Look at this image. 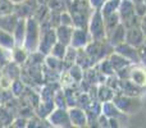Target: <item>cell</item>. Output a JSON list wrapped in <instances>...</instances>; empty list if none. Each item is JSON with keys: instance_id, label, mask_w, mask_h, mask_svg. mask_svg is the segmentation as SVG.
Returning <instances> with one entry per match:
<instances>
[{"instance_id": "obj_1", "label": "cell", "mask_w": 146, "mask_h": 128, "mask_svg": "<svg viewBox=\"0 0 146 128\" xmlns=\"http://www.w3.org/2000/svg\"><path fill=\"white\" fill-rule=\"evenodd\" d=\"M68 10L73 18V26L74 27L87 28L88 21H90V17L94 12L88 0H72Z\"/></svg>"}, {"instance_id": "obj_2", "label": "cell", "mask_w": 146, "mask_h": 128, "mask_svg": "<svg viewBox=\"0 0 146 128\" xmlns=\"http://www.w3.org/2000/svg\"><path fill=\"white\" fill-rule=\"evenodd\" d=\"M40 36H41L40 22H38L33 15L32 17H28L27 18V27H26V36H25V44H23V48H25L30 54L37 51L38 42H40Z\"/></svg>"}, {"instance_id": "obj_3", "label": "cell", "mask_w": 146, "mask_h": 128, "mask_svg": "<svg viewBox=\"0 0 146 128\" xmlns=\"http://www.w3.org/2000/svg\"><path fill=\"white\" fill-rule=\"evenodd\" d=\"M87 30L91 35L94 41H104L106 40V28H105V19L101 14L100 9H95L92 12L88 21Z\"/></svg>"}, {"instance_id": "obj_4", "label": "cell", "mask_w": 146, "mask_h": 128, "mask_svg": "<svg viewBox=\"0 0 146 128\" xmlns=\"http://www.w3.org/2000/svg\"><path fill=\"white\" fill-rule=\"evenodd\" d=\"M113 101L118 109L124 113L126 115L128 114H133L136 111L140 110L141 108V101L137 96H129V95H126V94H122V92H115L113 97Z\"/></svg>"}, {"instance_id": "obj_5", "label": "cell", "mask_w": 146, "mask_h": 128, "mask_svg": "<svg viewBox=\"0 0 146 128\" xmlns=\"http://www.w3.org/2000/svg\"><path fill=\"white\" fill-rule=\"evenodd\" d=\"M51 127L68 128L72 127L71 118H69L68 108H55L45 119Z\"/></svg>"}, {"instance_id": "obj_6", "label": "cell", "mask_w": 146, "mask_h": 128, "mask_svg": "<svg viewBox=\"0 0 146 128\" xmlns=\"http://www.w3.org/2000/svg\"><path fill=\"white\" fill-rule=\"evenodd\" d=\"M56 41L58 40H56L55 28H44V30L41 28V36L37 51H40L42 55H49Z\"/></svg>"}, {"instance_id": "obj_7", "label": "cell", "mask_w": 146, "mask_h": 128, "mask_svg": "<svg viewBox=\"0 0 146 128\" xmlns=\"http://www.w3.org/2000/svg\"><path fill=\"white\" fill-rule=\"evenodd\" d=\"M114 51H117V53H119L121 55H123L124 58L128 59V60L133 64H139L142 62L141 54H140L139 49L129 45V44H127L126 41L119 44V45H117L115 48H114Z\"/></svg>"}, {"instance_id": "obj_8", "label": "cell", "mask_w": 146, "mask_h": 128, "mask_svg": "<svg viewBox=\"0 0 146 128\" xmlns=\"http://www.w3.org/2000/svg\"><path fill=\"white\" fill-rule=\"evenodd\" d=\"M92 41L91 35L88 32L87 28H78L74 27L73 30V35H72V40H71V46L76 49H83Z\"/></svg>"}, {"instance_id": "obj_9", "label": "cell", "mask_w": 146, "mask_h": 128, "mask_svg": "<svg viewBox=\"0 0 146 128\" xmlns=\"http://www.w3.org/2000/svg\"><path fill=\"white\" fill-rule=\"evenodd\" d=\"M144 41H145V35L140 26L126 28V42L127 44L140 49L142 46V44H144Z\"/></svg>"}, {"instance_id": "obj_10", "label": "cell", "mask_w": 146, "mask_h": 128, "mask_svg": "<svg viewBox=\"0 0 146 128\" xmlns=\"http://www.w3.org/2000/svg\"><path fill=\"white\" fill-rule=\"evenodd\" d=\"M69 118H71L72 127H86L88 126V119L87 113L85 109L80 108V106H71L68 108Z\"/></svg>"}, {"instance_id": "obj_11", "label": "cell", "mask_w": 146, "mask_h": 128, "mask_svg": "<svg viewBox=\"0 0 146 128\" xmlns=\"http://www.w3.org/2000/svg\"><path fill=\"white\" fill-rule=\"evenodd\" d=\"M128 80L132 81L135 85H137L141 88L146 87V69L141 65V63L131 65Z\"/></svg>"}, {"instance_id": "obj_12", "label": "cell", "mask_w": 146, "mask_h": 128, "mask_svg": "<svg viewBox=\"0 0 146 128\" xmlns=\"http://www.w3.org/2000/svg\"><path fill=\"white\" fill-rule=\"evenodd\" d=\"M106 40H108V42L110 44V46H113V48H115L119 44L124 42V41H126V27H124L123 23L121 22L110 33H108Z\"/></svg>"}, {"instance_id": "obj_13", "label": "cell", "mask_w": 146, "mask_h": 128, "mask_svg": "<svg viewBox=\"0 0 146 128\" xmlns=\"http://www.w3.org/2000/svg\"><path fill=\"white\" fill-rule=\"evenodd\" d=\"M117 92H122V94H126V95H129V96H137V97H139L140 94H141V87L135 85V83L129 80H121V78H119V85H118Z\"/></svg>"}, {"instance_id": "obj_14", "label": "cell", "mask_w": 146, "mask_h": 128, "mask_svg": "<svg viewBox=\"0 0 146 128\" xmlns=\"http://www.w3.org/2000/svg\"><path fill=\"white\" fill-rule=\"evenodd\" d=\"M26 27H27V18H18V22L13 31V37L15 41V46H23L26 36Z\"/></svg>"}, {"instance_id": "obj_15", "label": "cell", "mask_w": 146, "mask_h": 128, "mask_svg": "<svg viewBox=\"0 0 146 128\" xmlns=\"http://www.w3.org/2000/svg\"><path fill=\"white\" fill-rule=\"evenodd\" d=\"M73 30H74V27H71V26H63V25H59L58 27L55 28L56 40H58L59 42L64 44V45L69 46V45H71V40H72Z\"/></svg>"}, {"instance_id": "obj_16", "label": "cell", "mask_w": 146, "mask_h": 128, "mask_svg": "<svg viewBox=\"0 0 146 128\" xmlns=\"http://www.w3.org/2000/svg\"><path fill=\"white\" fill-rule=\"evenodd\" d=\"M18 15L15 13L12 14H5V15H0V30L9 32L13 35V31L15 28V25L18 22Z\"/></svg>"}, {"instance_id": "obj_17", "label": "cell", "mask_w": 146, "mask_h": 128, "mask_svg": "<svg viewBox=\"0 0 146 128\" xmlns=\"http://www.w3.org/2000/svg\"><path fill=\"white\" fill-rule=\"evenodd\" d=\"M108 58H109V60H110L111 65H113L115 73L118 72V70H122V69H124V68L129 67L131 64H133V63H131L128 59L124 58L123 55H121L119 53H117V51H114V50L109 54Z\"/></svg>"}, {"instance_id": "obj_18", "label": "cell", "mask_w": 146, "mask_h": 128, "mask_svg": "<svg viewBox=\"0 0 146 128\" xmlns=\"http://www.w3.org/2000/svg\"><path fill=\"white\" fill-rule=\"evenodd\" d=\"M101 113L104 115H106L108 118H117L121 119L124 118L126 114L122 113L118 109V106L113 103V101H105V103H101Z\"/></svg>"}, {"instance_id": "obj_19", "label": "cell", "mask_w": 146, "mask_h": 128, "mask_svg": "<svg viewBox=\"0 0 146 128\" xmlns=\"http://www.w3.org/2000/svg\"><path fill=\"white\" fill-rule=\"evenodd\" d=\"M115 95V91L108 86L106 83H100L96 87V97L100 103H105V101H111Z\"/></svg>"}, {"instance_id": "obj_20", "label": "cell", "mask_w": 146, "mask_h": 128, "mask_svg": "<svg viewBox=\"0 0 146 128\" xmlns=\"http://www.w3.org/2000/svg\"><path fill=\"white\" fill-rule=\"evenodd\" d=\"M118 14H119V17H121V22L126 21L127 18L132 17L133 14H136V13H135V4L131 0H121Z\"/></svg>"}, {"instance_id": "obj_21", "label": "cell", "mask_w": 146, "mask_h": 128, "mask_svg": "<svg viewBox=\"0 0 146 128\" xmlns=\"http://www.w3.org/2000/svg\"><path fill=\"white\" fill-rule=\"evenodd\" d=\"M30 53L26 50L23 46H14L12 50V60L15 62L17 64H19L21 67H23L25 63L27 62Z\"/></svg>"}, {"instance_id": "obj_22", "label": "cell", "mask_w": 146, "mask_h": 128, "mask_svg": "<svg viewBox=\"0 0 146 128\" xmlns=\"http://www.w3.org/2000/svg\"><path fill=\"white\" fill-rule=\"evenodd\" d=\"M119 5H121V0H105L100 9L103 17L105 18L108 15L113 14V13H117L119 9Z\"/></svg>"}, {"instance_id": "obj_23", "label": "cell", "mask_w": 146, "mask_h": 128, "mask_svg": "<svg viewBox=\"0 0 146 128\" xmlns=\"http://www.w3.org/2000/svg\"><path fill=\"white\" fill-rule=\"evenodd\" d=\"M95 68L103 76H105V77H110V76L115 74V70H114L113 65H111V63H110V60H109L108 56H106V58H104V59H101V60L95 65Z\"/></svg>"}, {"instance_id": "obj_24", "label": "cell", "mask_w": 146, "mask_h": 128, "mask_svg": "<svg viewBox=\"0 0 146 128\" xmlns=\"http://www.w3.org/2000/svg\"><path fill=\"white\" fill-rule=\"evenodd\" d=\"M14 46H15V41L12 33L0 30V48L5 49V50H13Z\"/></svg>"}, {"instance_id": "obj_25", "label": "cell", "mask_w": 146, "mask_h": 128, "mask_svg": "<svg viewBox=\"0 0 146 128\" xmlns=\"http://www.w3.org/2000/svg\"><path fill=\"white\" fill-rule=\"evenodd\" d=\"M67 73H68V76L72 78L73 81H74L76 83H81V81L83 80V74H85V70H83L82 67H80L77 63H74L73 65L69 67L68 70H66Z\"/></svg>"}, {"instance_id": "obj_26", "label": "cell", "mask_w": 146, "mask_h": 128, "mask_svg": "<svg viewBox=\"0 0 146 128\" xmlns=\"http://www.w3.org/2000/svg\"><path fill=\"white\" fill-rule=\"evenodd\" d=\"M104 19H105L106 36H108V33H110L111 31H113L114 28H115L117 26L121 23V17H119L118 12H117V13H113V14H110V15H108V17H105Z\"/></svg>"}, {"instance_id": "obj_27", "label": "cell", "mask_w": 146, "mask_h": 128, "mask_svg": "<svg viewBox=\"0 0 146 128\" xmlns=\"http://www.w3.org/2000/svg\"><path fill=\"white\" fill-rule=\"evenodd\" d=\"M9 90L12 91V94L14 95V97H19V96H22L23 94H25V90H26L25 82H23L21 78H18V80H15V81L12 82Z\"/></svg>"}, {"instance_id": "obj_28", "label": "cell", "mask_w": 146, "mask_h": 128, "mask_svg": "<svg viewBox=\"0 0 146 128\" xmlns=\"http://www.w3.org/2000/svg\"><path fill=\"white\" fill-rule=\"evenodd\" d=\"M67 49H68V46L67 45H64V44L56 41V42L54 44L51 51H50V55H53V56H55V58L62 59V60H63L64 55H66V53H67Z\"/></svg>"}, {"instance_id": "obj_29", "label": "cell", "mask_w": 146, "mask_h": 128, "mask_svg": "<svg viewBox=\"0 0 146 128\" xmlns=\"http://www.w3.org/2000/svg\"><path fill=\"white\" fill-rule=\"evenodd\" d=\"M15 5L10 0H0V15L12 14L14 13Z\"/></svg>"}, {"instance_id": "obj_30", "label": "cell", "mask_w": 146, "mask_h": 128, "mask_svg": "<svg viewBox=\"0 0 146 128\" xmlns=\"http://www.w3.org/2000/svg\"><path fill=\"white\" fill-rule=\"evenodd\" d=\"M60 25L74 27V26H73V18H72L71 13H69V10H63V12H60Z\"/></svg>"}, {"instance_id": "obj_31", "label": "cell", "mask_w": 146, "mask_h": 128, "mask_svg": "<svg viewBox=\"0 0 146 128\" xmlns=\"http://www.w3.org/2000/svg\"><path fill=\"white\" fill-rule=\"evenodd\" d=\"M135 13H136L140 18L144 17V15L146 14V4H145V1L136 3V4H135Z\"/></svg>"}, {"instance_id": "obj_32", "label": "cell", "mask_w": 146, "mask_h": 128, "mask_svg": "<svg viewBox=\"0 0 146 128\" xmlns=\"http://www.w3.org/2000/svg\"><path fill=\"white\" fill-rule=\"evenodd\" d=\"M12 127H28V121L26 118H15L13 119L12 124H10Z\"/></svg>"}, {"instance_id": "obj_33", "label": "cell", "mask_w": 146, "mask_h": 128, "mask_svg": "<svg viewBox=\"0 0 146 128\" xmlns=\"http://www.w3.org/2000/svg\"><path fill=\"white\" fill-rule=\"evenodd\" d=\"M104 1L105 0H88V3H90V5L92 7V9H101V7H103Z\"/></svg>"}, {"instance_id": "obj_34", "label": "cell", "mask_w": 146, "mask_h": 128, "mask_svg": "<svg viewBox=\"0 0 146 128\" xmlns=\"http://www.w3.org/2000/svg\"><path fill=\"white\" fill-rule=\"evenodd\" d=\"M140 27H141L142 32H144V35H145V37H146V14L141 18V19H140Z\"/></svg>"}, {"instance_id": "obj_35", "label": "cell", "mask_w": 146, "mask_h": 128, "mask_svg": "<svg viewBox=\"0 0 146 128\" xmlns=\"http://www.w3.org/2000/svg\"><path fill=\"white\" fill-rule=\"evenodd\" d=\"M10 1H12L13 4H14V5H17V4H21V3L26 1V0H10Z\"/></svg>"}, {"instance_id": "obj_36", "label": "cell", "mask_w": 146, "mask_h": 128, "mask_svg": "<svg viewBox=\"0 0 146 128\" xmlns=\"http://www.w3.org/2000/svg\"><path fill=\"white\" fill-rule=\"evenodd\" d=\"M0 104H3V88L0 87Z\"/></svg>"}, {"instance_id": "obj_37", "label": "cell", "mask_w": 146, "mask_h": 128, "mask_svg": "<svg viewBox=\"0 0 146 128\" xmlns=\"http://www.w3.org/2000/svg\"><path fill=\"white\" fill-rule=\"evenodd\" d=\"M133 4H136V3H141V1H145V0H131Z\"/></svg>"}]
</instances>
